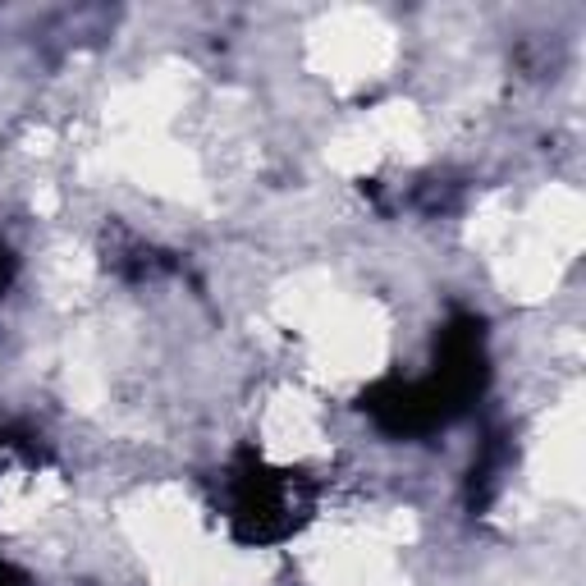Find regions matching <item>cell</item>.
Here are the masks:
<instances>
[{
  "label": "cell",
  "mask_w": 586,
  "mask_h": 586,
  "mask_svg": "<svg viewBox=\"0 0 586 586\" xmlns=\"http://www.w3.org/2000/svg\"><path fill=\"white\" fill-rule=\"evenodd\" d=\"M156 92H161V105H179V88L174 83H161V88H156ZM147 92H143V101H138V128H147V133H156V128H161V115H156V111H147Z\"/></svg>",
  "instance_id": "obj_1"
}]
</instances>
